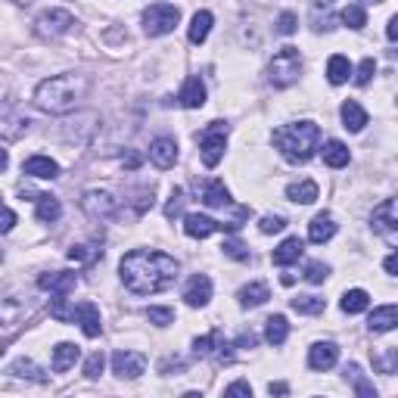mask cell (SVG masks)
I'll return each mask as SVG.
<instances>
[{
	"instance_id": "1",
	"label": "cell",
	"mask_w": 398,
	"mask_h": 398,
	"mask_svg": "<svg viewBox=\"0 0 398 398\" xmlns=\"http://www.w3.org/2000/svg\"><path fill=\"white\" fill-rule=\"evenodd\" d=\"M178 261L171 255L159 252V249H134L118 265L124 290L137 292V296H153V292L168 290L178 280Z\"/></svg>"
},
{
	"instance_id": "2",
	"label": "cell",
	"mask_w": 398,
	"mask_h": 398,
	"mask_svg": "<svg viewBox=\"0 0 398 398\" xmlns=\"http://www.w3.org/2000/svg\"><path fill=\"white\" fill-rule=\"evenodd\" d=\"M87 81L81 75H53L35 87V106L50 115H66L84 97Z\"/></svg>"
},
{
	"instance_id": "3",
	"label": "cell",
	"mask_w": 398,
	"mask_h": 398,
	"mask_svg": "<svg viewBox=\"0 0 398 398\" xmlns=\"http://www.w3.org/2000/svg\"><path fill=\"white\" fill-rule=\"evenodd\" d=\"M321 143V128L314 122H292L274 131V146L286 162H308Z\"/></svg>"
},
{
	"instance_id": "4",
	"label": "cell",
	"mask_w": 398,
	"mask_h": 398,
	"mask_svg": "<svg viewBox=\"0 0 398 398\" xmlns=\"http://www.w3.org/2000/svg\"><path fill=\"white\" fill-rule=\"evenodd\" d=\"M267 72H271V84L274 87H290L298 81V75H302V53H298L296 47H280L277 53H274L271 66H267Z\"/></svg>"
},
{
	"instance_id": "5",
	"label": "cell",
	"mask_w": 398,
	"mask_h": 398,
	"mask_svg": "<svg viewBox=\"0 0 398 398\" xmlns=\"http://www.w3.org/2000/svg\"><path fill=\"white\" fill-rule=\"evenodd\" d=\"M178 22H180V10L174 3H153L143 10V31L149 37L168 35V31H174Z\"/></svg>"
},
{
	"instance_id": "6",
	"label": "cell",
	"mask_w": 398,
	"mask_h": 398,
	"mask_svg": "<svg viewBox=\"0 0 398 398\" xmlns=\"http://www.w3.org/2000/svg\"><path fill=\"white\" fill-rule=\"evenodd\" d=\"M199 149H202V165L215 168L224 159V149H227V124L224 122H211L209 128L199 137Z\"/></svg>"
},
{
	"instance_id": "7",
	"label": "cell",
	"mask_w": 398,
	"mask_h": 398,
	"mask_svg": "<svg viewBox=\"0 0 398 398\" xmlns=\"http://www.w3.org/2000/svg\"><path fill=\"white\" fill-rule=\"evenodd\" d=\"M28 124H31L28 115H25L16 103L0 100V137H3V140H19V137H25Z\"/></svg>"
},
{
	"instance_id": "8",
	"label": "cell",
	"mask_w": 398,
	"mask_h": 398,
	"mask_svg": "<svg viewBox=\"0 0 398 398\" xmlns=\"http://www.w3.org/2000/svg\"><path fill=\"white\" fill-rule=\"evenodd\" d=\"M72 25H75V19L68 10H47L37 16L35 31H37V37H50V41H53V37H62L66 31H72Z\"/></svg>"
},
{
	"instance_id": "9",
	"label": "cell",
	"mask_w": 398,
	"mask_h": 398,
	"mask_svg": "<svg viewBox=\"0 0 398 398\" xmlns=\"http://www.w3.org/2000/svg\"><path fill=\"white\" fill-rule=\"evenodd\" d=\"M143 370H146V354L128 352V348H118V352L112 354V373H115V377L137 379Z\"/></svg>"
},
{
	"instance_id": "10",
	"label": "cell",
	"mask_w": 398,
	"mask_h": 398,
	"mask_svg": "<svg viewBox=\"0 0 398 398\" xmlns=\"http://www.w3.org/2000/svg\"><path fill=\"white\" fill-rule=\"evenodd\" d=\"M81 205H84V211L93 218V221H112V218H115V199H112V193H106V190L84 193Z\"/></svg>"
},
{
	"instance_id": "11",
	"label": "cell",
	"mask_w": 398,
	"mask_h": 398,
	"mask_svg": "<svg viewBox=\"0 0 398 398\" xmlns=\"http://www.w3.org/2000/svg\"><path fill=\"white\" fill-rule=\"evenodd\" d=\"M373 221V230H377L379 236H386V240H395V227H398V218H395V199H383V202L373 209L370 215Z\"/></svg>"
},
{
	"instance_id": "12",
	"label": "cell",
	"mask_w": 398,
	"mask_h": 398,
	"mask_svg": "<svg viewBox=\"0 0 398 398\" xmlns=\"http://www.w3.org/2000/svg\"><path fill=\"white\" fill-rule=\"evenodd\" d=\"M22 314H28V296L0 290V323H16Z\"/></svg>"
},
{
	"instance_id": "13",
	"label": "cell",
	"mask_w": 398,
	"mask_h": 398,
	"mask_svg": "<svg viewBox=\"0 0 398 398\" xmlns=\"http://www.w3.org/2000/svg\"><path fill=\"white\" fill-rule=\"evenodd\" d=\"M149 162L155 168H171L178 162V143H174V137H155L149 143Z\"/></svg>"
},
{
	"instance_id": "14",
	"label": "cell",
	"mask_w": 398,
	"mask_h": 398,
	"mask_svg": "<svg viewBox=\"0 0 398 398\" xmlns=\"http://www.w3.org/2000/svg\"><path fill=\"white\" fill-rule=\"evenodd\" d=\"M37 286H41V290H50L53 296H68V292L78 286V277L68 271H50V274H41V277H37Z\"/></svg>"
},
{
	"instance_id": "15",
	"label": "cell",
	"mask_w": 398,
	"mask_h": 398,
	"mask_svg": "<svg viewBox=\"0 0 398 398\" xmlns=\"http://www.w3.org/2000/svg\"><path fill=\"white\" fill-rule=\"evenodd\" d=\"M339 361V345L336 342H314L308 348V364L311 370H330Z\"/></svg>"
},
{
	"instance_id": "16",
	"label": "cell",
	"mask_w": 398,
	"mask_h": 398,
	"mask_svg": "<svg viewBox=\"0 0 398 398\" xmlns=\"http://www.w3.org/2000/svg\"><path fill=\"white\" fill-rule=\"evenodd\" d=\"M75 323H81V330H84L87 339H97L100 330H103V323H100V308L93 302L75 305Z\"/></svg>"
},
{
	"instance_id": "17",
	"label": "cell",
	"mask_w": 398,
	"mask_h": 398,
	"mask_svg": "<svg viewBox=\"0 0 398 398\" xmlns=\"http://www.w3.org/2000/svg\"><path fill=\"white\" fill-rule=\"evenodd\" d=\"M209 298H211V280L205 277V274L190 277V283H187V290H184V302L190 305V308H202V305H209Z\"/></svg>"
},
{
	"instance_id": "18",
	"label": "cell",
	"mask_w": 398,
	"mask_h": 398,
	"mask_svg": "<svg viewBox=\"0 0 398 398\" xmlns=\"http://www.w3.org/2000/svg\"><path fill=\"white\" fill-rule=\"evenodd\" d=\"M22 171L28 174V178H37V180L59 178V165H56L50 155H28V159L22 162Z\"/></svg>"
},
{
	"instance_id": "19",
	"label": "cell",
	"mask_w": 398,
	"mask_h": 398,
	"mask_svg": "<svg viewBox=\"0 0 398 398\" xmlns=\"http://www.w3.org/2000/svg\"><path fill=\"white\" fill-rule=\"evenodd\" d=\"M178 100H180V106H184V109H199V106L205 103V84H202V78H199V75H190V78L184 81V87H180Z\"/></svg>"
},
{
	"instance_id": "20",
	"label": "cell",
	"mask_w": 398,
	"mask_h": 398,
	"mask_svg": "<svg viewBox=\"0 0 398 398\" xmlns=\"http://www.w3.org/2000/svg\"><path fill=\"white\" fill-rule=\"evenodd\" d=\"M336 236V221H333V215L330 211H321V215H314L311 218V224H308V240L311 243H327V240H333Z\"/></svg>"
},
{
	"instance_id": "21",
	"label": "cell",
	"mask_w": 398,
	"mask_h": 398,
	"mask_svg": "<svg viewBox=\"0 0 398 398\" xmlns=\"http://www.w3.org/2000/svg\"><path fill=\"white\" fill-rule=\"evenodd\" d=\"M215 230H221V224L209 215H187L184 218V234L193 236V240H205V236L215 234Z\"/></svg>"
},
{
	"instance_id": "22",
	"label": "cell",
	"mask_w": 398,
	"mask_h": 398,
	"mask_svg": "<svg viewBox=\"0 0 398 398\" xmlns=\"http://www.w3.org/2000/svg\"><path fill=\"white\" fill-rule=\"evenodd\" d=\"M302 252H305V243L298 240V236H286L283 243H280L277 249H274V265H280V267H286V265H292V261H298L302 258Z\"/></svg>"
},
{
	"instance_id": "23",
	"label": "cell",
	"mask_w": 398,
	"mask_h": 398,
	"mask_svg": "<svg viewBox=\"0 0 398 398\" xmlns=\"http://www.w3.org/2000/svg\"><path fill=\"white\" fill-rule=\"evenodd\" d=\"M395 323H398V308L395 305H383V308H373L367 327H370L373 333H389V330H395Z\"/></svg>"
},
{
	"instance_id": "24",
	"label": "cell",
	"mask_w": 398,
	"mask_h": 398,
	"mask_svg": "<svg viewBox=\"0 0 398 398\" xmlns=\"http://www.w3.org/2000/svg\"><path fill=\"white\" fill-rule=\"evenodd\" d=\"M78 358H81V348L75 345V342H59V345L53 348V370H56V373L72 370Z\"/></svg>"
},
{
	"instance_id": "25",
	"label": "cell",
	"mask_w": 398,
	"mask_h": 398,
	"mask_svg": "<svg viewBox=\"0 0 398 398\" xmlns=\"http://www.w3.org/2000/svg\"><path fill=\"white\" fill-rule=\"evenodd\" d=\"M339 115H342V124H345L348 131H364V124H367V112H364V106L361 103H354V100H345L342 103V109H339Z\"/></svg>"
},
{
	"instance_id": "26",
	"label": "cell",
	"mask_w": 398,
	"mask_h": 398,
	"mask_svg": "<svg viewBox=\"0 0 398 398\" xmlns=\"http://www.w3.org/2000/svg\"><path fill=\"white\" fill-rule=\"evenodd\" d=\"M240 305L243 308H258V305H265L267 298H271V290H267V283H261V280H255V283L243 286L240 290Z\"/></svg>"
},
{
	"instance_id": "27",
	"label": "cell",
	"mask_w": 398,
	"mask_h": 398,
	"mask_svg": "<svg viewBox=\"0 0 398 398\" xmlns=\"http://www.w3.org/2000/svg\"><path fill=\"white\" fill-rule=\"evenodd\" d=\"M348 75H352V62H348V56L342 53H333L327 59V81L330 84H345Z\"/></svg>"
},
{
	"instance_id": "28",
	"label": "cell",
	"mask_w": 398,
	"mask_h": 398,
	"mask_svg": "<svg viewBox=\"0 0 398 398\" xmlns=\"http://www.w3.org/2000/svg\"><path fill=\"white\" fill-rule=\"evenodd\" d=\"M348 159H352V153H348V146L342 140H327V143H323V162H327L330 168H345Z\"/></svg>"
},
{
	"instance_id": "29",
	"label": "cell",
	"mask_w": 398,
	"mask_h": 398,
	"mask_svg": "<svg viewBox=\"0 0 398 398\" xmlns=\"http://www.w3.org/2000/svg\"><path fill=\"white\" fill-rule=\"evenodd\" d=\"M202 202L211 205V209H224V205H230V190L224 187V180H209V184H205Z\"/></svg>"
},
{
	"instance_id": "30",
	"label": "cell",
	"mask_w": 398,
	"mask_h": 398,
	"mask_svg": "<svg viewBox=\"0 0 398 398\" xmlns=\"http://www.w3.org/2000/svg\"><path fill=\"white\" fill-rule=\"evenodd\" d=\"M37 221H44V224H53L56 218L62 215V205H59V199L56 196H50V193H37Z\"/></svg>"
},
{
	"instance_id": "31",
	"label": "cell",
	"mask_w": 398,
	"mask_h": 398,
	"mask_svg": "<svg viewBox=\"0 0 398 398\" xmlns=\"http://www.w3.org/2000/svg\"><path fill=\"white\" fill-rule=\"evenodd\" d=\"M211 12L209 10H199L196 16L190 19V31H187V37H190V44H202L205 37H209V31H211Z\"/></svg>"
},
{
	"instance_id": "32",
	"label": "cell",
	"mask_w": 398,
	"mask_h": 398,
	"mask_svg": "<svg viewBox=\"0 0 398 398\" xmlns=\"http://www.w3.org/2000/svg\"><path fill=\"white\" fill-rule=\"evenodd\" d=\"M286 199L298 205H311L317 199V184L314 180H298V184H290L286 187Z\"/></svg>"
},
{
	"instance_id": "33",
	"label": "cell",
	"mask_w": 398,
	"mask_h": 398,
	"mask_svg": "<svg viewBox=\"0 0 398 398\" xmlns=\"http://www.w3.org/2000/svg\"><path fill=\"white\" fill-rule=\"evenodd\" d=\"M286 336H290V323H286V317H283V314L267 317V323H265V339L271 342V345H283Z\"/></svg>"
},
{
	"instance_id": "34",
	"label": "cell",
	"mask_w": 398,
	"mask_h": 398,
	"mask_svg": "<svg viewBox=\"0 0 398 398\" xmlns=\"http://www.w3.org/2000/svg\"><path fill=\"white\" fill-rule=\"evenodd\" d=\"M370 308V296H367V290H348L345 296H342V311L345 314H361V311Z\"/></svg>"
},
{
	"instance_id": "35",
	"label": "cell",
	"mask_w": 398,
	"mask_h": 398,
	"mask_svg": "<svg viewBox=\"0 0 398 398\" xmlns=\"http://www.w3.org/2000/svg\"><path fill=\"white\" fill-rule=\"evenodd\" d=\"M218 348H221V333H218V330H211V333L193 339V354H196V358H211Z\"/></svg>"
},
{
	"instance_id": "36",
	"label": "cell",
	"mask_w": 398,
	"mask_h": 398,
	"mask_svg": "<svg viewBox=\"0 0 398 398\" xmlns=\"http://www.w3.org/2000/svg\"><path fill=\"white\" fill-rule=\"evenodd\" d=\"M290 305H292V311H298V314H321V311L327 308V298H321V296H296Z\"/></svg>"
},
{
	"instance_id": "37",
	"label": "cell",
	"mask_w": 398,
	"mask_h": 398,
	"mask_svg": "<svg viewBox=\"0 0 398 398\" xmlns=\"http://www.w3.org/2000/svg\"><path fill=\"white\" fill-rule=\"evenodd\" d=\"M10 373H16V377H22V379H31V383H44V379H47L41 370H37V364H35V361H28V358H19V361H12Z\"/></svg>"
},
{
	"instance_id": "38",
	"label": "cell",
	"mask_w": 398,
	"mask_h": 398,
	"mask_svg": "<svg viewBox=\"0 0 398 398\" xmlns=\"http://www.w3.org/2000/svg\"><path fill=\"white\" fill-rule=\"evenodd\" d=\"M339 19L348 25V28H354V31H361V28H364V25H367V12H364V6H361V3L345 6Z\"/></svg>"
},
{
	"instance_id": "39",
	"label": "cell",
	"mask_w": 398,
	"mask_h": 398,
	"mask_svg": "<svg viewBox=\"0 0 398 398\" xmlns=\"http://www.w3.org/2000/svg\"><path fill=\"white\" fill-rule=\"evenodd\" d=\"M100 255H103V249H97V246H72L68 249V261H75V265H91V261H97Z\"/></svg>"
},
{
	"instance_id": "40",
	"label": "cell",
	"mask_w": 398,
	"mask_h": 398,
	"mask_svg": "<svg viewBox=\"0 0 398 398\" xmlns=\"http://www.w3.org/2000/svg\"><path fill=\"white\" fill-rule=\"evenodd\" d=\"M50 314H53L59 323L75 321V308H68V298L66 296H53V298H50Z\"/></svg>"
},
{
	"instance_id": "41",
	"label": "cell",
	"mask_w": 398,
	"mask_h": 398,
	"mask_svg": "<svg viewBox=\"0 0 398 398\" xmlns=\"http://www.w3.org/2000/svg\"><path fill=\"white\" fill-rule=\"evenodd\" d=\"M345 377H352V379H354V389H358V395H361V398H377V389H373L370 383H364V379H361L358 364H348V367H345Z\"/></svg>"
},
{
	"instance_id": "42",
	"label": "cell",
	"mask_w": 398,
	"mask_h": 398,
	"mask_svg": "<svg viewBox=\"0 0 398 398\" xmlns=\"http://www.w3.org/2000/svg\"><path fill=\"white\" fill-rule=\"evenodd\" d=\"M327 277H330V267L323 261H308V267H305V280L308 283H323Z\"/></svg>"
},
{
	"instance_id": "43",
	"label": "cell",
	"mask_w": 398,
	"mask_h": 398,
	"mask_svg": "<svg viewBox=\"0 0 398 398\" xmlns=\"http://www.w3.org/2000/svg\"><path fill=\"white\" fill-rule=\"evenodd\" d=\"M103 367H106V354H103V352H93L91 358L84 361V377L97 379L100 373H103Z\"/></svg>"
},
{
	"instance_id": "44",
	"label": "cell",
	"mask_w": 398,
	"mask_h": 398,
	"mask_svg": "<svg viewBox=\"0 0 398 398\" xmlns=\"http://www.w3.org/2000/svg\"><path fill=\"white\" fill-rule=\"evenodd\" d=\"M146 321L155 323V327H168V323H174V311L171 308H146Z\"/></svg>"
},
{
	"instance_id": "45",
	"label": "cell",
	"mask_w": 398,
	"mask_h": 398,
	"mask_svg": "<svg viewBox=\"0 0 398 398\" xmlns=\"http://www.w3.org/2000/svg\"><path fill=\"white\" fill-rule=\"evenodd\" d=\"M224 255H227V258H236V261H249V249L243 246L240 240H224Z\"/></svg>"
},
{
	"instance_id": "46",
	"label": "cell",
	"mask_w": 398,
	"mask_h": 398,
	"mask_svg": "<svg viewBox=\"0 0 398 398\" xmlns=\"http://www.w3.org/2000/svg\"><path fill=\"white\" fill-rule=\"evenodd\" d=\"M373 75H377V62H373L370 56H367V59L358 66V72H354V84H358V87H364L367 81L373 78Z\"/></svg>"
},
{
	"instance_id": "47",
	"label": "cell",
	"mask_w": 398,
	"mask_h": 398,
	"mask_svg": "<svg viewBox=\"0 0 398 398\" xmlns=\"http://www.w3.org/2000/svg\"><path fill=\"white\" fill-rule=\"evenodd\" d=\"M286 227V218H280V215H265L258 221V230L261 234H280V230Z\"/></svg>"
},
{
	"instance_id": "48",
	"label": "cell",
	"mask_w": 398,
	"mask_h": 398,
	"mask_svg": "<svg viewBox=\"0 0 398 398\" xmlns=\"http://www.w3.org/2000/svg\"><path fill=\"white\" fill-rule=\"evenodd\" d=\"M180 211H184V190H178V187H174L171 199H168V205H165V218H178Z\"/></svg>"
},
{
	"instance_id": "49",
	"label": "cell",
	"mask_w": 398,
	"mask_h": 398,
	"mask_svg": "<svg viewBox=\"0 0 398 398\" xmlns=\"http://www.w3.org/2000/svg\"><path fill=\"white\" fill-rule=\"evenodd\" d=\"M296 28H298L296 12H280V19H277V31H280V35H292Z\"/></svg>"
},
{
	"instance_id": "50",
	"label": "cell",
	"mask_w": 398,
	"mask_h": 398,
	"mask_svg": "<svg viewBox=\"0 0 398 398\" xmlns=\"http://www.w3.org/2000/svg\"><path fill=\"white\" fill-rule=\"evenodd\" d=\"M12 227H16V211L0 202V234H10Z\"/></svg>"
},
{
	"instance_id": "51",
	"label": "cell",
	"mask_w": 398,
	"mask_h": 398,
	"mask_svg": "<svg viewBox=\"0 0 398 398\" xmlns=\"http://www.w3.org/2000/svg\"><path fill=\"white\" fill-rule=\"evenodd\" d=\"M224 395H252V386L240 379V383H230L227 389H224Z\"/></svg>"
},
{
	"instance_id": "52",
	"label": "cell",
	"mask_w": 398,
	"mask_h": 398,
	"mask_svg": "<svg viewBox=\"0 0 398 398\" xmlns=\"http://www.w3.org/2000/svg\"><path fill=\"white\" fill-rule=\"evenodd\" d=\"M386 37H389V41H395V37H398V16L389 19V25H386Z\"/></svg>"
},
{
	"instance_id": "53",
	"label": "cell",
	"mask_w": 398,
	"mask_h": 398,
	"mask_svg": "<svg viewBox=\"0 0 398 398\" xmlns=\"http://www.w3.org/2000/svg\"><path fill=\"white\" fill-rule=\"evenodd\" d=\"M267 392H271V395H286L290 386H286V383H271V386H267Z\"/></svg>"
},
{
	"instance_id": "54",
	"label": "cell",
	"mask_w": 398,
	"mask_h": 398,
	"mask_svg": "<svg viewBox=\"0 0 398 398\" xmlns=\"http://www.w3.org/2000/svg\"><path fill=\"white\" fill-rule=\"evenodd\" d=\"M383 267H386V274H395L398 271V258H395V255H389V258L383 261Z\"/></svg>"
},
{
	"instance_id": "55",
	"label": "cell",
	"mask_w": 398,
	"mask_h": 398,
	"mask_svg": "<svg viewBox=\"0 0 398 398\" xmlns=\"http://www.w3.org/2000/svg\"><path fill=\"white\" fill-rule=\"evenodd\" d=\"M236 345H240V348H246V345H255V336H252V333H243L240 339H236Z\"/></svg>"
},
{
	"instance_id": "56",
	"label": "cell",
	"mask_w": 398,
	"mask_h": 398,
	"mask_svg": "<svg viewBox=\"0 0 398 398\" xmlns=\"http://www.w3.org/2000/svg\"><path fill=\"white\" fill-rule=\"evenodd\" d=\"M6 165H10V155H6V149H0V171H6Z\"/></svg>"
},
{
	"instance_id": "57",
	"label": "cell",
	"mask_w": 398,
	"mask_h": 398,
	"mask_svg": "<svg viewBox=\"0 0 398 398\" xmlns=\"http://www.w3.org/2000/svg\"><path fill=\"white\" fill-rule=\"evenodd\" d=\"M314 3H317V6H330V3H333V0H314Z\"/></svg>"
}]
</instances>
